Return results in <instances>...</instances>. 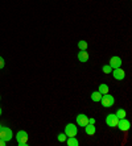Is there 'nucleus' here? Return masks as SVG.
<instances>
[{
  "mask_svg": "<svg viewBox=\"0 0 132 146\" xmlns=\"http://www.w3.org/2000/svg\"><path fill=\"white\" fill-rule=\"evenodd\" d=\"M28 139H29V136L25 130H19L16 134V141L19 143V146H27L28 145Z\"/></svg>",
  "mask_w": 132,
  "mask_h": 146,
  "instance_id": "1",
  "label": "nucleus"
},
{
  "mask_svg": "<svg viewBox=\"0 0 132 146\" xmlns=\"http://www.w3.org/2000/svg\"><path fill=\"white\" fill-rule=\"evenodd\" d=\"M12 137H13V133H12L11 128H8V126H1V128H0V138L1 139H4L5 142H8V141L12 139Z\"/></svg>",
  "mask_w": 132,
  "mask_h": 146,
  "instance_id": "2",
  "label": "nucleus"
},
{
  "mask_svg": "<svg viewBox=\"0 0 132 146\" xmlns=\"http://www.w3.org/2000/svg\"><path fill=\"white\" fill-rule=\"evenodd\" d=\"M101 103L105 108H111V107L115 104V99H114L112 95L105 94V95H102V98H101Z\"/></svg>",
  "mask_w": 132,
  "mask_h": 146,
  "instance_id": "3",
  "label": "nucleus"
},
{
  "mask_svg": "<svg viewBox=\"0 0 132 146\" xmlns=\"http://www.w3.org/2000/svg\"><path fill=\"white\" fill-rule=\"evenodd\" d=\"M65 134L68 137H75L78 134V128L77 125H74V124H68V125L65 126Z\"/></svg>",
  "mask_w": 132,
  "mask_h": 146,
  "instance_id": "4",
  "label": "nucleus"
},
{
  "mask_svg": "<svg viewBox=\"0 0 132 146\" xmlns=\"http://www.w3.org/2000/svg\"><path fill=\"white\" fill-rule=\"evenodd\" d=\"M118 122H119V119L116 117L115 113L107 115V117H106V124H107L110 128H116V126H118Z\"/></svg>",
  "mask_w": 132,
  "mask_h": 146,
  "instance_id": "5",
  "label": "nucleus"
},
{
  "mask_svg": "<svg viewBox=\"0 0 132 146\" xmlns=\"http://www.w3.org/2000/svg\"><path fill=\"white\" fill-rule=\"evenodd\" d=\"M116 128H119V130H122V132H128L129 128H131V122L128 121V120L125 119H120L118 122V126Z\"/></svg>",
  "mask_w": 132,
  "mask_h": 146,
  "instance_id": "6",
  "label": "nucleus"
},
{
  "mask_svg": "<svg viewBox=\"0 0 132 146\" xmlns=\"http://www.w3.org/2000/svg\"><path fill=\"white\" fill-rule=\"evenodd\" d=\"M111 74L114 75V78L116 79V80H123V79L125 78V71L123 70V68H114L111 71Z\"/></svg>",
  "mask_w": 132,
  "mask_h": 146,
  "instance_id": "7",
  "label": "nucleus"
},
{
  "mask_svg": "<svg viewBox=\"0 0 132 146\" xmlns=\"http://www.w3.org/2000/svg\"><path fill=\"white\" fill-rule=\"evenodd\" d=\"M87 124H88V117L85 115V113H79V115L77 116V125L85 128Z\"/></svg>",
  "mask_w": 132,
  "mask_h": 146,
  "instance_id": "8",
  "label": "nucleus"
},
{
  "mask_svg": "<svg viewBox=\"0 0 132 146\" xmlns=\"http://www.w3.org/2000/svg\"><path fill=\"white\" fill-rule=\"evenodd\" d=\"M109 65L112 67V70H114V68H119L120 66H122V58H120V57H112V58H110Z\"/></svg>",
  "mask_w": 132,
  "mask_h": 146,
  "instance_id": "9",
  "label": "nucleus"
},
{
  "mask_svg": "<svg viewBox=\"0 0 132 146\" xmlns=\"http://www.w3.org/2000/svg\"><path fill=\"white\" fill-rule=\"evenodd\" d=\"M78 61L82 62V63H85V62L88 61V53L86 50H79L78 53Z\"/></svg>",
  "mask_w": 132,
  "mask_h": 146,
  "instance_id": "10",
  "label": "nucleus"
},
{
  "mask_svg": "<svg viewBox=\"0 0 132 146\" xmlns=\"http://www.w3.org/2000/svg\"><path fill=\"white\" fill-rule=\"evenodd\" d=\"M85 132L88 136H94L95 132H96V128L94 126V124H87V125L85 126Z\"/></svg>",
  "mask_w": 132,
  "mask_h": 146,
  "instance_id": "11",
  "label": "nucleus"
},
{
  "mask_svg": "<svg viewBox=\"0 0 132 146\" xmlns=\"http://www.w3.org/2000/svg\"><path fill=\"white\" fill-rule=\"evenodd\" d=\"M66 143H68V146H78L79 145V142H78V139L75 138V137H68V138H66Z\"/></svg>",
  "mask_w": 132,
  "mask_h": 146,
  "instance_id": "12",
  "label": "nucleus"
},
{
  "mask_svg": "<svg viewBox=\"0 0 132 146\" xmlns=\"http://www.w3.org/2000/svg\"><path fill=\"white\" fill-rule=\"evenodd\" d=\"M101 98H102V94L99 91H94L91 94V100H92V102H95V103L101 102Z\"/></svg>",
  "mask_w": 132,
  "mask_h": 146,
  "instance_id": "13",
  "label": "nucleus"
},
{
  "mask_svg": "<svg viewBox=\"0 0 132 146\" xmlns=\"http://www.w3.org/2000/svg\"><path fill=\"white\" fill-rule=\"evenodd\" d=\"M98 91L101 92L102 95H105V94H109L110 88H109V86H107V84H105V83H102V84H99Z\"/></svg>",
  "mask_w": 132,
  "mask_h": 146,
  "instance_id": "14",
  "label": "nucleus"
},
{
  "mask_svg": "<svg viewBox=\"0 0 132 146\" xmlns=\"http://www.w3.org/2000/svg\"><path fill=\"white\" fill-rule=\"evenodd\" d=\"M115 115H116V117H118V119L120 120V119H124L125 116H127V113H125V111H124L123 108H119L118 111H116Z\"/></svg>",
  "mask_w": 132,
  "mask_h": 146,
  "instance_id": "15",
  "label": "nucleus"
},
{
  "mask_svg": "<svg viewBox=\"0 0 132 146\" xmlns=\"http://www.w3.org/2000/svg\"><path fill=\"white\" fill-rule=\"evenodd\" d=\"M88 46V44L86 42L85 40H81L79 42H78V48H79V50H86Z\"/></svg>",
  "mask_w": 132,
  "mask_h": 146,
  "instance_id": "16",
  "label": "nucleus"
},
{
  "mask_svg": "<svg viewBox=\"0 0 132 146\" xmlns=\"http://www.w3.org/2000/svg\"><path fill=\"white\" fill-rule=\"evenodd\" d=\"M102 71L105 72V74H111V71H112V67L110 65H105L103 67H102Z\"/></svg>",
  "mask_w": 132,
  "mask_h": 146,
  "instance_id": "17",
  "label": "nucleus"
},
{
  "mask_svg": "<svg viewBox=\"0 0 132 146\" xmlns=\"http://www.w3.org/2000/svg\"><path fill=\"white\" fill-rule=\"evenodd\" d=\"M57 138H58V141H60V142H65V141H66V138H68V136H66L65 133H60V134L57 136Z\"/></svg>",
  "mask_w": 132,
  "mask_h": 146,
  "instance_id": "18",
  "label": "nucleus"
},
{
  "mask_svg": "<svg viewBox=\"0 0 132 146\" xmlns=\"http://www.w3.org/2000/svg\"><path fill=\"white\" fill-rule=\"evenodd\" d=\"M5 66V61H4L3 57H0V68H3Z\"/></svg>",
  "mask_w": 132,
  "mask_h": 146,
  "instance_id": "19",
  "label": "nucleus"
},
{
  "mask_svg": "<svg viewBox=\"0 0 132 146\" xmlns=\"http://www.w3.org/2000/svg\"><path fill=\"white\" fill-rule=\"evenodd\" d=\"M5 145H7V142H5L4 139H1V138H0V146H5Z\"/></svg>",
  "mask_w": 132,
  "mask_h": 146,
  "instance_id": "20",
  "label": "nucleus"
},
{
  "mask_svg": "<svg viewBox=\"0 0 132 146\" xmlns=\"http://www.w3.org/2000/svg\"><path fill=\"white\" fill-rule=\"evenodd\" d=\"M88 124H95V119H88Z\"/></svg>",
  "mask_w": 132,
  "mask_h": 146,
  "instance_id": "21",
  "label": "nucleus"
},
{
  "mask_svg": "<svg viewBox=\"0 0 132 146\" xmlns=\"http://www.w3.org/2000/svg\"><path fill=\"white\" fill-rule=\"evenodd\" d=\"M1 113H3V111H1V108H0V116H1Z\"/></svg>",
  "mask_w": 132,
  "mask_h": 146,
  "instance_id": "22",
  "label": "nucleus"
},
{
  "mask_svg": "<svg viewBox=\"0 0 132 146\" xmlns=\"http://www.w3.org/2000/svg\"><path fill=\"white\" fill-rule=\"evenodd\" d=\"M0 128H1V124H0Z\"/></svg>",
  "mask_w": 132,
  "mask_h": 146,
  "instance_id": "23",
  "label": "nucleus"
},
{
  "mask_svg": "<svg viewBox=\"0 0 132 146\" xmlns=\"http://www.w3.org/2000/svg\"><path fill=\"white\" fill-rule=\"evenodd\" d=\"M0 100H1V96H0Z\"/></svg>",
  "mask_w": 132,
  "mask_h": 146,
  "instance_id": "24",
  "label": "nucleus"
}]
</instances>
